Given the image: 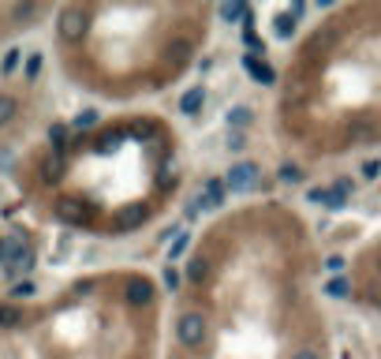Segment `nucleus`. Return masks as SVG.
<instances>
[{"mask_svg": "<svg viewBox=\"0 0 381 359\" xmlns=\"http://www.w3.org/2000/svg\"><path fill=\"white\" fill-rule=\"evenodd\" d=\"M176 341L187 352H199V348L210 341V318L202 311H183L176 318Z\"/></svg>", "mask_w": 381, "mask_h": 359, "instance_id": "obj_1", "label": "nucleus"}, {"mask_svg": "<svg viewBox=\"0 0 381 359\" xmlns=\"http://www.w3.org/2000/svg\"><path fill=\"white\" fill-rule=\"evenodd\" d=\"M82 30H86V8L82 4L60 8V15H57V38H60V45H79Z\"/></svg>", "mask_w": 381, "mask_h": 359, "instance_id": "obj_2", "label": "nucleus"}, {"mask_svg": "<svg viewBox=\"0 0 381 359\" xmlns=\"http://www.w3.org/2000/svg\"><path fill=\"white\" fill-rule=\"evenodd\" d=\"M258 180H262V169L254 161H236L224 176V188L228 191H250V188H258Z\"/></svg>", "mask_w": 381, "mask_h": 359, "instance_id": "obj_3", "label": "nucleus"}, {"mask_svg": "<svg viewBox=\"0 0 381 359\" xmlns=\"http://www.w3.org/2000/svg\"><path fill=\"white\" fill-rule=\"evenodd\" d=\"M124 300L131 303V307H150V303L157 300L154 281H150V277H127V285H124Z\"/></svg>", "mask_w": 381, "mask_h": 359, "instance_id": "obj_4", "label": "nucleus"}, {"mask_svg": "<svg viewBox=\"0 0 381 359\" xmlns=\"http://www.w3.org/2000/svg\"><path fill=\"white\" fill-rule=\"evenodd\" d=\"M221 202H224V183L221 180H206L202 195L194 199V210H217Z\"/></svg>", "mask_w": 381, "mask_h": 359, "instance_id": "obj_5", "label": "nucleus"}, {"mask_svg": "<svg viewBox=\"0 0 381 359\" xmlns=\"http://www.w3.org/2000/svg\"><path fill=\"white\" fill-rule=\"evenodd\" d=\"M243 68H247V75L254 83H266V86H273L277 83V75H273V68H269V64L258 57V52H250V57H243Z\"/></svg>", "mask_w": 381, "mask_h": 359, "instance_id": "obj_6", "label": "nucleus"}, {"mask_svg": "<svg viewBox=\"0 0 381 359\" xmlns=\"http://www.w3.org/2000/svg\"><path fill=\"white\" fill-rule=\"evenodd\" d=\"M213 274V262H210V255H194L191 262H187V281L191 285H206Z\"/></svg>", "mask_w": 381, "mask_h": 359, "instance_id": "obj_7", "label": "nucleus"}, {"mask_svg": "<svg viewBox=\"0 0 381 359\" xmlns=\"http://www.w3.org/2000/svg\"><path fill=\"white\" fill-rule=\"evenodd\" d=\"M57 217L60 221H68V225H86V210H82V202H75V199H60L57 202Z\"/></svg>", "mask_w": 381, "mask_h": 359, "instance_id": "obj_8", "label": "nucleus"}, {"mask_svg": "<svg viewBox=\"0 0 381 359\" xmlns=\"http://www.w3.org/2000/svg\"><path fill=\"white\" fill-rule=\"evenodd\" d=\"M191 57H194V41H191V38H176V41L168 45V60H176V71H180Z\"/></svg>", "mask_w": 381, "mask_h": 359, "instance_id": "obj_9", "label": "nucleus"}, {"mask_svg": "<svg viewBox=\"0 0 381 359\" xmlns=\"http://www.w3.org/2000/svg\"><path fill=\"white\" fill-rule=\"evenodd\" d=\"M206 105V90H202V86H199V90H187V94H183L180 97V108H183V113H199V108Z\"/></svg>", "mask_w": 381, "mask_h": 359, "instance_id": "obj_10", "label": "nucleus"}, {"mask_svg": "<svg viewBox=\"0 0 381 359\" xmlns=\"http://www.w3.org/2000/svg\"><path fill=\"white\" fill-rule=\"evenodd\" d=\"M19 113V105H15V97H8V94H0V127H8L15 120Z\"/></svg>", "mask_w": 381, "mask_h": 359, "instance_id": "obj_11", "label": "nucleus"}, {"mask_svg": "<svg viewBox=\"0 0 381 359\" xmlns=\"http://www.w3.org/2000/svg\"><path fill=\"white\" fill-rule=\"evenodd\" d=\"M359 296H363V303H370V307H381V281H366Z\"/></svg>", "mask_w": 381, "mask_h": 359, "instance_id": "obj_12", "label": "nucleus"}, {"mask_svg": "<svg viewBox=\"0 0 381 359\" xmlns=\"http://www.w3.org/2000/svg\"><path fill=\"white\" fill-rule=\"evenodd\" d=\"M273 30H277V38H292V30H296V19H292L288 12H280L273 19Z\"/></svg>", "mask_w": 381, "mask_h": 359, "instance_id": "obj_13", "label": "nucleus"}, {"mask_svg": "<svg viewBox=\"0 0 381 359\" xmlns=\"http://www.w3.org/2000/svg\"><path fill=\"white\" fill-rule=\"evenodd\" d=\"M228 124H232V127H247V124H250V108H247V105L228 108Z\"/></svg>", "mask_w": 381, "mask_h": 359, "instance_id": "obj_14", "label": "nucleus"}, {"mask_svg": "<svg viewBox=\"0 0 381 359\" xmlns=\"http://www.w3.org/2000/svg\"><path fill=\"white\" fill-rule=\"evenodd\" d=\"M49 143L57 146V150H64V146H68V127H64V124H52V127H49Z\"/></svg>", "mask_w": 381, "mask_h": 359, "instance_id": "obj_15", "label": "nucleus"}, {"mask_svg": "<svg viewBox=\"0 0 381 359\" xmlns=\"http://www.w3.org/2000/svg\"><path fill=\"white\" fill-rule=\"evenodd\" d=\"M143 210H135V213H124V217H116V228H120V232H127V228H135L138 221H143Z\"/></svg>", "mask_w": 381, "mask_h": 359, "instance_id": "obj_16", "label": "nucleus"}, {"mask_svg": "<svg viewBox=\"0 0 381 359\" xmlns=\"http://www.w3.org/2000/svg\"><path fill=\"white\" fill-rule=\"evenodd\" d=\"M221 15L228 19V23H236V19H243V15H247V8H243V4H224V8H221Z\"/></svg>", "mask_w": 381, "mask_h": 359, "instance_id": "obj_17", "label": "nucleus"}, {"mask_svg": "<svg viewBox=\"0 0 381 359\" xmlns=\"http://www.w3.org/2000/svg\"><path fill=\"white\" fill-rule=\"evenodd\" d=\"M325 292H329V296H347L352 288H347V281H344V277H333L329 285H325Z\"/></svg>", "mask_w": 381, "mask_h": 359, "instance_id": "obj_18", "label": "nucleus"}, {"mask_svg": "<svg viewBox=\"0 0 381 359\" xmlns=\"http://www.w3.org/2000/svg\"><path fill=\"white\" fill-rule=\"evenodd\" d=\"M299 176H303L299 165H280V180H285V183H296Z\"/></svg>", "mask_w": 381, "mask_h": 359, "instance_id": "obj_19", "label": "nucleus"}, {"mask_svg": "<svg viewBox=\"0 0 381 359\" xmlns=\"http://www.w3.org/2000/svg\"><path fill=\"white\" fill-rule=\"evenodd\" d=\"M75 124H79L82 132H90V127H97V113H94V108H86V113H82L79 120H75Z\"/></svg>", "mask_w": 381, "mask_h": 359, "instance_id": "obj_20", "label": "nucleus"}, {"mask_svg": "<svg viewBox=\"0 0 381 359\" xmlns=\"http://www.w3.org/2000/svg\"><path fill=\"white\" fill-rule=\"evenodd\" d=\"M292 359H322V352H318V348H296V352H292Z\"/></svg>", "mask_w": 381, "mask_h": 359, "instance_id": "obj_21", "label": "nucleus"}, {"mask_svg": "<svg viewBox=\"0 0 381 359\" xmlns=\"http://www.w3.org/2000/svg\"><path fill=\"white\" fill-rule=\"evenodd\" d=\"M183 251H187V236H180L176 244H172V251H168V258H172V262H176V258H180Z\"/></svg>", "mask_w": 381, "mask_h": 359, "instance_id": "obj_22", "label": "nucleus"}, {"mask_svg": "<svg viewBox=\"0 0 381 359\" xmlns=\"http://www.w3.org/2000/svg\"><path fill=\"white\" fill-rule=\"evenodd\" d=\"M165 285H168V288H176V285H180V269L172 266V262H168V269H165Z\"/></svg>", "mask_w": 381, "mask_h": 359, "instance_id": "obj_23", "label": "nucleus"}, {"mask_svg": "<svg viewBox=\"0 0 381 359\" xmlns=\"http://www.w3.org/2000/svg\"><path fill=\"white\" fill-rule=\"evenodd\" d=\"M325 269H329V274H340V269H344V258H329V262H325Z\"/></svg>", "mask_w": 381, "mask_h": 359, "instance_id": "obj_24", "label": "nucleus"}, {"mask_svg": "<svg viewBox=\"0 0 381 359\" xmlns=\"http://www.w3.org/2000/svg\"><path fill=\"white\" fill-rule=\"evenodd\" d=\"M363 172H366V176H378V172H381V165H378V161H366V165H363Z\"/></svg>", "mask_w": 381, "mask_h": 359, "instance_id": "obj_25", "label": "nucleus"}, {"mask_svg": "<svg viewBox=\"0 0 381 359\" xmlns=\"http://www.w3.org/2000/svg\"><path fill=\"white\" fill-rule=\"evenodd\" d=\"M374 281H381V258H378V266H374Z\"/></svg>", "mask_w": 381, "mask_h": 359, "instance_id": "obj_26", "label": "nucleus"}, {"mask_svg": "<svg viewBox=\"0 0 381 359\" xmlns=\"http://www.w3.org/2000/svg\"><path fill=\"white\" fill-rule=\"evenodd\" d=\"M138 359H143V356H138Z\"/></svg>", "mask_w": 381, "mask_h": 359, "instance_id": "obj_27", "label": "nucleus"}]
</instances>
